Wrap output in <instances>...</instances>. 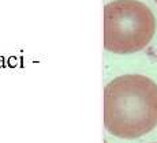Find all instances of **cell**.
I'll use <instances>...</instances> for the list:
<instances>
[{
    "instance_id": "obj_1",
    "label": "cell",
    "mask_w": 157,
    "mask_h": 143,
    "mask_svg": "<svg viewBox=\"0 0 157 143\" xmlns=\"http://www.w3.org/2000/svg\"><path fill=\"white\" fill-rule=\"evenodd\" d=\"M104 125L120 139L149 133L157 125V85L139 74L111 81L104 90Z\"/></svg>"
},
{
    "instance_id": "obj_2",
    "label": "cell",
    "mask_w": 157,
    "mask_h": 143,
    "mask_svg": "<svg viewBox=\"0 0 157 143\" xmlns=\"http://www.w3.org/2000/svg\"><path fill=\"white\" fill-rule=\"evenodd\" d=\"M156 33V19L138 0H113L104 7V48L116 55L142 51Z\"/></svg>"
},
{
    "instance_id": "obj_3",
    "label": "cell",
    "mask_w": 157,
    "mask_h": 143,
    "mask_svg": "<svg viewBox=\"0 0 157 143\" xmlns=\"http://www.w3.org/2000/svg\"><path fill=\"white\" fill-rule=\"evenodd\" d=\"M156 3H157V0H156Z\"/></svg>"
}]
</instances>
